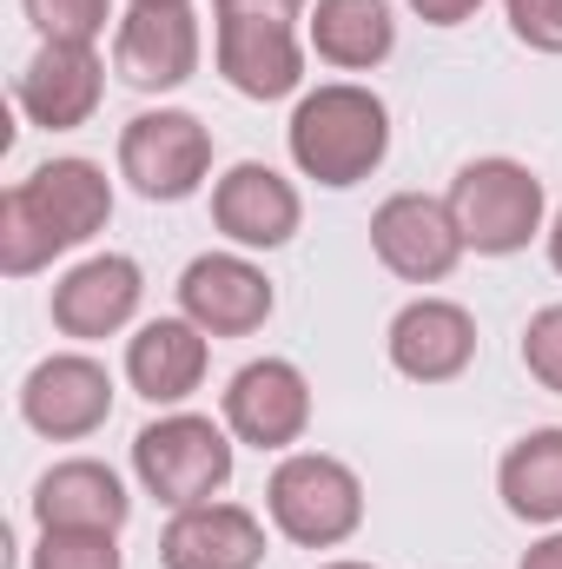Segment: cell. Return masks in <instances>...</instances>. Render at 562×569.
I'll use <instances>...</instances> for the list:
<instances>
[{
    "label": "cell",
    "instance_id": "obj_30",
    "mask_svg": "<svg viewBox=\"0 0 562 569\" xmlns=\"http://www.w3.org/2000/svg\"><path fill=\"white\" fill-rule=\"evenodd\" d=\"M133 7H192V0H133Z\"/></svg>",
    "mask_w": 562,
    "mask_h": 569
},
{
    "label": "cell",
    "instance_id": "obj_31",
    "mask_svg": "<svg viewBox=\"0 0 562 569\" xmlns=\"http://www.w3.org/2000/svg\"><path fill=\"white\" fill-rule=\"evenodd\" d=\"M324 569H371V563H324Z\"/></svg>",
    "mask_w": 562,
    "mask_h": 569
},
{
    "label": "cell",
    "instance_id": "obj_10",
    "mask_svg": "<svg viewBox=\"0 0 562 569\" xmlns=\"http://www.w3.org/2000/svg\"><path fill=\"white\" fill-rule=\"evenodd\" d=\"M311 425V385L291 358H252L225 385V430L252 450H291Z\"/></svg>",
    "mask_w": 562,
    "mask_h": 569
},
{
    "label": "cell",
    "instance_id": "obj_21",
    "mask_svg": "<svg viewBox=\"0 0 562 569\" xmlns=\"http://www.w3.org/2000/svg\"><path fill=\"white\" fill-rule=\"evenodd\" d=\"M503 510L523 523H562V430H530L510 443L496 470Z\"/></svg>",
    "mask_w": 562,
    "mask_h": 569
},
{
    "label": "cell",
    "instance_id": "obj_19",
    "mask_svg": "<svg viewBox=\"0 0 562 569\" xmlns=\"http://www.w3.org/2000/svg\"><path fill=\"white\" fill-rule=\"evenodd\" d=\"M33 517H40V530H113L120 537L133 517V497L107 463L67 457L33 483Z\"/></svg>",
    "mask_w": 562,
    "mask_h": 569
},
{
    "label": "cell",
    "instance_id": "obj_29",
    "mask_svg": "<svg viewBox=\"0 0 562 569\" xmlns=\"http://www.w3.org/2000/svg\"><path fill=\"white\" fill-rule=\"evenodd\" d=\"M550 266H556V272H562V219H556V226H550Z\"/></svg>",
    "mask_w": 562,
    "mask_h": 569
},
{
    "label": "cell",
    "instance_id": "obj_24",
    "mask_svg": "<svg viewBox=\"0 0 562 569\" xmlns=\"http://www.w3.org/2000/svg\"><path fill=\"white\" fill-rule=\"evenodd\" d=\"M523 365L543 391L562 398V305H543L530 325H523Z\"/></svg>",
    "mask_w": 562,
    "mask_h": 569
},
{
    "label": "cell",
    "instance_id": "obj_9",
    "mask_svg": "<svg viewBox=\"0 0 562 569\" xmlns=\"http://www.w3.org/2000/svg\"><path fill=\"white\" fill-rule=\"evenodd\" d=\"M279 291L239 252H205L179 272V318H192L205 338H252L272 318Z\"/></svg>",
    "mask_w": 562,
    "mask_h": 569
},
{
    "label": "cell",
    "instance_id": "obj_23",
    "mask_svg": "<svg viewBox=\"0 0 562 569\" xmlns=\"http://www.w3.org/2000/svg\"><path fill=\"white\" fill-rule=\"evenodd\" d=\"M20 7L40 27V40H73V47H93L113 20V0H20Z\"/></svg>",
    "mask_w": 562,
    "mask_h": 569
},
{
    "label": "cell",
    "instance_id": "obj_17",
    "mask_svg": "<svg viewBox=\"0 0 562 569\" xmlns=\"http://www.w3.org/2000/svg\"><path fill=\"white\" fill-rule=\"evenodd\" d=\"M165 569H259L265 563V523L239 503H192L159 537Z\"/></svg>",
    "mask_w": 562,
    "mask_h": 569
},
{
    "label": "cell",
    "instance_id": "obj_25",
    "mask_svg": "<svg viewBox=\"0 0 562 569\" xmlns=\"http://www.w3.org/2000/svg\"><path fill=\"white\" fill-rule=\"evenodd\" d=\"M510 33L536 53H562V0H503Z\"/></svg>",
    "mask_w": 562,
    "mask_h": 569
},
{
    "label": "cell",
    "instance_id": "obj_3",
    "mask_svg": "<svg viewBox=\"0 0 562 569\" xmlns=\"http://www.w3.org/2000/svg\"><path fill=\"white\" fill-rule=\"evenodd\" d=\"M265 510L298 550H338L358 537L364 523V483L351 463L324 457V450H291L272 483H265Z\"/></svg>",
    "mask_w": 562,
    "mask_h": 569
},
{
    "label": "cell",
    "instance_id": "obj_7",
    "mask_svg": "<svg viewBox=\"0 0 562 569\" xmlns=\"http://www.w3.org/2000/svg\"><path fill=\"white\" fill-rule=\"evenodd\" d=\"M371 252L384 272H398L404 284H443L456 272V259L470 252L450 206L430 192H391L371 212Z\"/></svg>",
    "mask_w": 562,
    "mask_h": 569
},
{
    "label": "cell",
    "instance_id": "obj_4",
    "mask_svg": "<svg viewBox=\"0 0 562 569\" xmlns=\"http://www.w3.org/2000/svg\"><path fill=\"white\" fill-rule=\"evenodd\" d=\"M456 232L483 259H510L543 232V179L523 159H470L443 192Z\"/></svg>",
    "mask_w": 562,
    "mask_h": 569
},
{
    "label": "cell",
    "instance_id": "obj_22",
    "mask_svg": "<svg viewBox=\"0 0 562 569\" xmlns=\"http://www.w3.org/2000/svg\"><path fill=\"white\" fill-rule=\"evenodd\" d=\"M27 569H127L113 530H40V550Z\"/></svg>",
    "mask_w": 562,
    "mask_h": 569
},
{
    "label": "cell",
    "instance_id": "obj_28",
    "mask_svg": "<svg viewBox=\"0 0 562 569\" xmlns=\"http://www.w3.org/2000/svg\"><path fill=\"white\" fill-rule=\"evenodd\" d=\"M523 569H562V530L543 537V543H530V550H523Z\"/></svg>",
    "mask_w": 562,
    "mask_h": 569
},
{
    "label": "cell",
    "instance_id": "obj_18",
    "mask_svg": "<svg viewBox=\"0 0 562 569\" xmlns=\"http://www.w3.org/2000/svg\"><path fill=\"white\" fill-rule=\"evenodd\" d=\"M212 365V338L192 318H152L127 338V385L145 405H179L205 385Z\"/></svg>",
    "mask_w": 562,
    "mask_h": 569
},
{
    "label": "cell",
    "instance_id": "obj_20",
    "mask_svg": "<svg viewBox=\"0 0 562 569\" xmlns=\"http://www.w3.org/2000/svg\"><path fill=\"white\" fill-rule=\"evenodd\" d=\"M304 20H311V53L338 73H371L398 47L391 0H318Z\"/></svg>",
    "mask_w": 562,
    "mask_h": 569
},
{
    "label": "cell",
    "instance_id": "obj_6",
    "mask_svg": "<svg viewBox=\"0 0 562 569\" xmlns=\"http://www.w3.org/2000/svg\"><path fill=\"white\" fill-rule=\"evenodd\" d=\"M212 172V133L199 113H179V107H159V113H140L127 120L120 133V179L152 199V206H179L205 186Z\"/></svg>",
    "mask_w": 562,
    "mask_h": 569
},
{
    "label": "cell",
    "instance_id": "obj_15",
    "mask_svg": "<svg viewBox=\"0 0 562 569\" xmlns=\"http://www.w3.org/2000/svg\"><path fill=\"white\" fill-rule=\"evenodd\" d=\"M304 206H298V186L259 166V159H239L219 186H212V226L232 239V246H252V252H272L298 232Z\"/></svg>",
    "mask_w": 562,
    "mask_h": 569
},
{
    "label": "cell",
    "instance_id": "obj_2",
    "mask_svg": "<svg viewBox=\"0 0 562 569\" xmlns=\"http://www.w3.org/2000/svg\"><path fill=\"white\" fill-rule=\"evenodd\" d=\"M284 140H291V166L304 179L344 192V186H358V179H371L384 166V152H391V113H384V100L371 87L331 80V87H318V93L298 100Z\"/></svg>",
    "mask_w": 562,
    "mask_h": 569
},
{
    "label": "cell",
    "instance_id": "obj_1",
    "mask_svg": "<svg viewBox=\"0 0 562 569\" xmlns=\"http://www.w3.org/2000/svg\"><path fill=\"white\" fill-rule=\"evenodd\" d=\"M113 219V179L93 159H47L0 199V272L33 279Z\"/></svg>",
    "mask_w": 562,
    "mask_h": 569
},
{
    "label": "cell",
    "instance_id": "obj_13",
    "mask_svg": "<svg viewBox=\"0 0 562 569\" xmlns=\"http://www.w3.org/2000/svg\"><path fill=\"white\" fill-rule=\"evenodd\" d=\"M140 298H145L140 259L100 252V259H80L67 279L53 284V325H60L67 338H80V345H93V338L127 331L133 311H140Z\"/></svg>",
    "mask_w": 562,
    "mask_h": 569
},
{
    "label": "cell",
    "instance_id": "obj_14",
    "mask_svg": "<svg viewBox=\"0 0 562 569\" xmlns=\"http://www.w3.org/2000/svg\"><path fill=\"white\" fill-rule=\"evenodd\" d=\"M219 20V73L245 100H284L304 80V47L291 20H245V13H212Z\"/></svg>",
    "mask_w": 562,
    "mask_h": 569
},
{
    "label": "cell",
    "instance_id": "obj_26",
    "mask_svg": "<svg viewBox=\"0 0 562 569\" xmlns=\"http://www.w3.org/2000/svg\"><path fill=\"white\" fill-rule=\"evenodd\" d=\"M311 0H212V13H245V20H304Z\"/></svg>",
    "mask_w": 562,
    "mask_h": 569
},
{
    "label": "cell",
    "instance_id": "obj_27",
    "mask_svg": "<svg viewBox=\"0 0 562 569\" xmlns=\"http://www.w3.org/2000/svg\"><path fill=\"white\" fill-rule=\"evenodd\" d=\"M418 7V20H430V27H463L483 0H411Z\"/></svg>",
    "mask_w": 562,
    "mask_h": 569
},
{
    "label": "cell",
    "instance_id": "obj_8",
    "mask_svg": "<svg viewBox=\"0 0 562 569\" xmlns=\"http://www.w3.org/2000/svg\"><path fill=\"white\" fill-rule=\"evenodd\" d=\"M20 418L53 437V443H80L113 418V378L100 358L87 351H60V358H40L20 385Z\"/></svg>",
    "mask_w": 562,
    "mask_h": 569
},
{
    "label": "cell",
    "instance_id": "obj_11",
    "mask_svg": "<svg viewBox=\"0 0 562 569\" xmlns=\"http://www.w3.org/2000/svg\"><path fill=\"white\" fill-rule=\"evenodd\" d=\"M100 93H107V67H100L93 47H73V40H47V47L27 60L20 87H13L20 113H27L33 127H47V133L87 127V120L100 113Z\"/></svg>",
    "mask_w": 562,
    "mask_h": 569
},
{
    "label": "cell",
    "instance_id": "obj_12",
    "mask_svg": "<svg viewBox=\"0 0 562 569\" xmlns=\"http://www.w3.org/2000/svg\"><path fill=\"white\" fill-rule=\"evenodd\" d=\"M113 67L140 93H172L199 73V20L192 7H133L113 33Z\"/></svg>",
    "mask_w": 562,
    "mask_h": 569
},
{
    "label": "cell",
    "instance_id": "obj_16",
    "mask_svg": "<svg viewBox=\"0 0 562 569\" xmlns=\"http://www.w3.org/2000/svg\"><path fill=\"white\" fill-rule=\"evenodd\" d=\"M476 358V318L450 298H411L391 318V365L411 385H450Z\"/></svg>",
    "mask_w": 562,
    "mask_h": 569
},
{
    "label": "cell",
    "instance_id": "obj_5",
    "mask_svg": "<svg viewBox=\"0 0 562 569\" xmlns=\"http://www.w3.org/2000/svg\"><path fill=\"white\" fill-rule=\"evenodd\" d=\"M133 470H140L145 497H159L165 510L212 503L232 483V437L212 418L172 411V418H159L133 437Z\"/></svg>",
    "mask_w": 562,
    "mask_h": 569
}]
</instances>
